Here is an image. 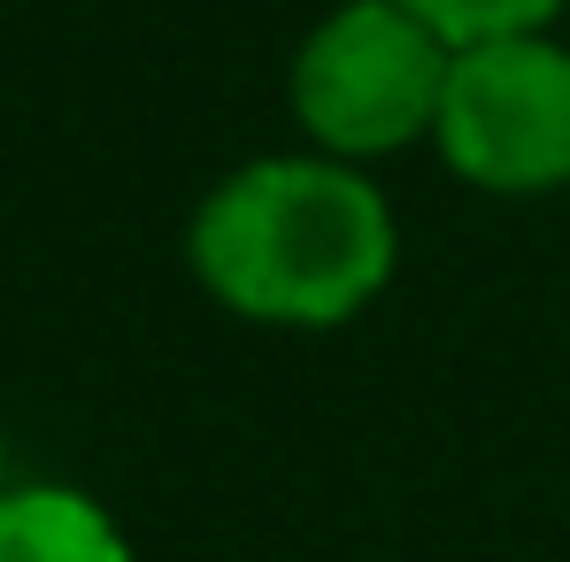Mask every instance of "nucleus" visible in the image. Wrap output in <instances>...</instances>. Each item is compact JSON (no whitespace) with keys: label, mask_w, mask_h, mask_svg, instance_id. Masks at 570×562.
Masks as SVG:
<instances>
[{"label":"nucleus","mask_w":570,"mask_h":562,"mask_svg":"<svg viewBox=\"0 0 570 562\" xmlns=\"http://www.w3.org/2000/svg\"><path fill=\"white\" fill-rule=\"evenodd\" d=\"M200 300L255 332H347L401 278V208L379 170L316 147L247 155L186 216Z\"/></svg>","instance_id":"obj_1"},{"label":"nucleus","mask_w":570,"mask_h":562,"mask_svg":"<svg viewBox=\"0 0 570 562\" xmlns=\"http://www.w3.org/2000/svg\"><path fill=\"white\" fill-rule=\"evenodd\" d=\"M455 47L401 0H332L285 55L293 147L379 170L409 147H432Z\"/></svg>","instance_id":"obj_2"},{"label":"nucleus","mask_w":570,"mask_h":562,"mask_svg":"<svg viewBox=\"0 0 570 562\" xmlns=\"http://www.w3.org/2000/svg\"><path fill=\"white\" fill-rule=\"evenodd\" d=\"M440 170L478 200H556L570 193V39L517 31L455 47L432 124Z\"/></svg>","instance_id":"obj_3"},{"label":"nucleus","mask_w":570,"mask_h":562,"mask_svg":"<svg viewBox=\"0 0 570 562\" xmlns=\"http://www.w3.org/2000/svg\"><path fill=\"white\" fill-rule=\"evenodd\" d=\"M0 562H139L124 516L70 477L0 485Z\"/></svg>","instance_id":"obj_4"},{"label":"nucleus","mask_w":570,"mask_h":562,"mask_svg":"<svg viewBox=\"0 0 570 562\" xmlns=\"http://www.w3.org/2000/svg\"><path fill=\"white\" fill-rule=\"evenodd\" d=\"M416 8L448 47H478V39H517V31H563L570 0H401Z\"/></svg>","instance_id":"obj_5"},{"label":"nucleus","mask_w":570,"mask_h":562,"mask_svg":"<svg viewBox=\"0 0 570 562\" xmlns=\"http://www.w3.org/2000/svg\"><path fill=\"white\" fill-rule=\"evenodd\" d=\"M0 485H8V447H0Z\"/></svg>","instance_id":"obj_6"}]
</instances>
